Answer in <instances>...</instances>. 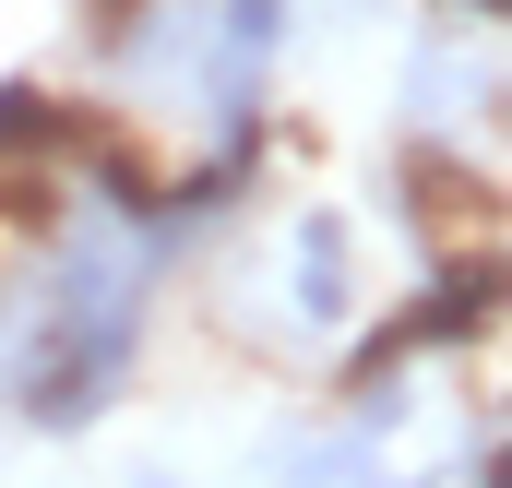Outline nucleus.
<instances>
[{
    "instance_id": "f257e3e1",
    "label": "nucleus",
    "mask_w": 512,
    "mask_h": 488,
    "mask_svg": "<svg viewBox=\"0 0 512 488\" xmlns=\"http://www.w3.org/2000/svg\"><path fill=\"white\" fill-rule=\"evenodd\" d=\"M286 298H298V322H346L358 310V262H346V215L334 203H310L298 227H286Z\"/></svg>"
},
{
    "instance_id": "20e7f679",
    "label": "nucleus",
    "mask_w": 512,
    "mask_h": 488,
    "mask_svg": "<svg viewBox=\"0 0 512 488\" xmlns=\"http://www.w3.org/2000/svg\"><path fill=\"white\" fill-rule=\"evenodd\" d=\"M131 488H191V477H167V465H143V477H131Z\"/></svg>"
},
{
    "instance_id": "f03ea898",
    "label": "nucleus",
    "mask_w": 512,
    "mask_h": 488,
    "mask_svg": "<svg viewBox=\"0 0 512 488\" xmlns=\"http://www.w3.org/2000/svg\"><path fill=\"white\" fill-rule=\"evenodd\" d=\"M405 108H417V131H465V120H489V108H501V60H489V48L465 60V36H441V48H417Z\"/></svg>"
},
{
    "instance_id": "39448f33",
    "label": "nucleus",
    "mask_w": 512,
    "mask_h": 488,
    "mask_svg": "<svg viewBox=\"0 0 512 488\" xmlns=\"http://www.w3.org/2000/svg\"><path fill=\"white\" fill-rule=\"evenodd\" d=\"M465 24H501V0H465Z\"/></svg>"
},
{
    "instance_id": "7ed1b4c3",
    "label": "nucleus",
    "mask_w": 512,
    "mask_h": 488,
    "mask_svg": "<svg viewBox=\"0 0 512 488\" xmlns=\"http://www.w3.org/2000/svg\"><path fill=\"white\" fill-rule=\"evenodd\" d=\"M286 48V0H227L215 12V72H262Z\"/></svg>"
}]
</instances>
